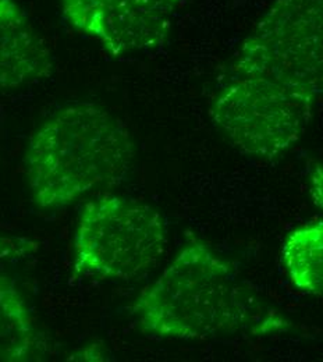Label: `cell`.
<instances>
[{"label": "cell", "instance_id": "obj_1", "mask_svg": "<svg viewBox=\"0 0 323 362\" xmlns=\"http://www.w3.org/2000/svg\"><path fill=\"white\" fill-rule=\"evenodd\" d=\"M142 332L160 339L206 340L271 334L288 322L252 296L229 262L191 241L133 305Z\"/></svg>", "mask_w": 323, "mask_h": 362}, {"label": "cell", "instance_id": "obj_2", "mask_svg": "<svg viewBox=\"0 0 323 362\" xmlns=\"http://www.w3.org/2000/svg\"><path fill=\"white\" fill-rule=\"evenodd\" d=\"M134 159L126 124L99 105L78 102L59 109L30 138L25 172L35 204L59 209L122 182Z\"/></svg>", "mask_w": 323, "mask_h": 362}, {"label": "cell", "instance_id": "obj_3", "mask_svg": "<svg viewBox=\"0 0 323 362\" xmlns=\"http://www.w3.org/2000/svg\"><path fill=\"white\" fill-rule=\"evenodd\" d=\"M315 100L308 90L230 69L212 102L211 117L241 152L274 158L304 136Z\"/></svg>", "mask_w": 323, "mask_h": 362}, {"label": "cell", "instance_id": "obj_4", "mask_svg": "<svg viewBox=\"0 0 323 362\" xmlns=\"http://www.w3.org/2000/svg\"><path fill=\"white\" fill-rule=\"evenodd\" d=\"M168 230L152 206L119 195H102L81 211L74 238L77 271L100 279L134 280L165 252Z\"/></svg>", "mask_w": 323, "mask_h": 362}, {"label": "cell", "instance_id": "obj_5", "mask_svg": "<svg viewBox=\"0 0 323 362\" xmlns=\"http://www.w3.org/2000/svg\"><path fill=\"white\" fill-rule=\"evenodd\" d=\"M230 69L323 95V0H275Z\"/></svg>", "mask_w": 323, "mask_h": 362}, {"label": "cell", "instance_id": "obj_6", "mask_svg": "<svg viewBox=\"0 0 323 362\" xmlns=\"http://www.w3.org/2000/svg\"><path fill=\"white\" fill-rule=\"evenodd\" d=\"M78 33L122 56L163 45L183 0H59Z\"/></svg>", "mask_w": 323, "mask_h": 362}, {"label": "cell", "instance_id": "obj_7", "mask_svg": "<svg viewBox=\"0 0 323 362\" xmlns=\"http://www.w3.org/2000/svg\"><path fill=\"white\" fill-rule=\"evenodd\" d=\"M50 47L16 0H0V90L21 88L52 76Z\"/></svg>", "mask_w": 323, "mask_h": 362}, {"label": "cell", "instance_id": "obj_8", "mask_svg": "<svg viewBox=\"0 0 323 362\" xmlns=\"http://www.w3.org/2000/svg\"><path fill=\"white\" fill-rule=\"evenodd\" d=\"M47 346L16 283L0 274V362L41 361Z\"/></svg>", "mask_w": 323, "mask_h": 362}, {"label": "cell", "instance_id": "obj_9", "mask_svg": "<svg viewBox=\"0 0 323 362\" xmlns=\"http://www.w3.org/2000/svg\"><path fill=\"white\" fill-rule=\"evenodd\" d=\"M281 259L300 291L323 297V221L293 230L284 240Z\"/></svg>", "mask_w": 323, "mask_h": 362}, {"label": "cell", "instance_id": "obj_10", "mask_svg": "<svg viewBox=\"0 0 323 362\" xmlns=\"http://www.w3.org/2000/svg\"><path fill=\"white\" fill-rule=\"evenodd\" d=\"M40 243L27 237H3L0 235V259H20L35 254Z\"/></svg>", "mask_w": 323, "mask_h": 362}, {"label": "cell", "instance_id": "obj_11", "mask_svg": "<svg viewBox=\"0 0 323 362\" xmlns=\"http://www.w3.org/2000/svg\"><path fill=\"white\" fill-rule=\"evenodd\" d=\"M308 184L310 192L314 202L323 211V168L315 166L311 169L308 175Z\"/></svg>", "mask_w": 323, "mask_h": 362}]
</instances>
